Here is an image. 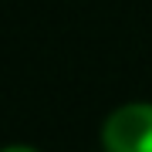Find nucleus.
I'll use <instances>...</instances> for the list:
<instances>
[{"label":"nucleus","instance_id":"1","mask_svg":"<svg viewBox=\"0 0 152 152\" xmlns=\"http://www.w3.org/2000/svg\"><path fill=\"white\" fill-rule=\"evenodd\" d=\"M105 152H152V105L132 102L115 108L102 125Z\"/></svg>","mask_w":152,"mask_h":152},{"label":"nucleus","instance_id":"2","mask_svg":"<svg viewBox=\"0 0 152 152\" xmlns=\"http://www.w3.org/2000/svg\"><path fill=\"white\" fill-rule=\"evenodd\" d=\"M0 152H37V149H31V145H7V149H0Z\"/></svg>","mask_w":152,"mask_h":152}]
</instances>
